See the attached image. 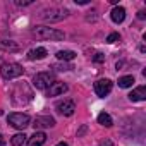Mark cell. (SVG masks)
I'll use <instances>...</instances> for the list:
<instances>
[{
	"mask_svg": "<svg viewBox=\"0 0 146 146\" xmlns=\"http://www.w3.org/2000/svg\"><path fill=\"white\" fill-rule=\"evenodd\" d=\"M33 100V91L26 83H17L12 90V103L14 105H26Z\"/></svg>",
	"mask_w": 146,
	"mask_h": 146,
	"instance_id": "6da1fadb",
	"label": "cell"
},
{
	"mask_svg": "<svg viewBox=\"0 0 146 146\" xmlns=\"http://www.w3.org/2000/svg\"><path fill=\"white\" fill-rule=\"evenodd\" d=\"M33 35L38 40H50V41H60L65 38L64 31H58L55 28H48V26H35L33 28Z\"/></svg>",
	"mask_w": 146,
	"mask_h": 146,
	"instance_id": "7a4b0ae2",
	"label": "cell"
},
{
	"mask_svg": "<svg viewBox=\"0 0 146 146\" xmlns=\"http://www.w3.org/2000/svg\"><path fill=\"white\" fill-rule=\"evenodd\" d=\"M0 74H2L4 79H16L24 74V69H23V65H19L16 62H5L0 65Z\"/></svg>",
	"mask_w": 146,
	"mask_h": 146,
	"instance_id": "3957f363",
	"label": "cell"
},
{
	"mask_svg": "<svg viewBox=\"0 0 146 146\" xmlns=\"http://www.w3.org/2000/svg\"><path fill=\"white\" fill-rule=\"evenodd\" d=\"M55 83V76L52 72H38L33 78V86L36 90H48Z\"/></svg>",
	"mask_w": 146,
	"mask_h": 146,
	"instance_id": "277c9868",
	"label": "cell"
},
{
	"mask_svg": "<svg viewBox=\"0 0 146 146\" xmlns=\"http://www.w3.org/2000/svg\"><path fill=\"white\" fill-rule=\"evenodd\" d=\"M67 16H69V11L67 9H57V7L45 9L41 12V19L46 21V23H58V21L65 19Z\"/></svg>",
	"mask_w": 146,
	"mask_h": 146,
	"instance_id": "5b68a950",
	"label": "cell"
},
{
	"mask_svg": "<svg viewBox=\"0 0 146 146\" xmlns=\"http://www.w3.org/2000/svg\"><path fill=\"white\" fill-rule=\"evenodd\" d=\"M7 122H9L12 127L23 131V129H26V127L29 125L31 119H29V115H26V113H17V112H14V113H9Z\"/></svg>",
	"mask_w": 146,
	"mask_h": 146,
	"instance_id": "8992f818",
	"label": "cell"
},
{
	"mask_svg": "<svg viewBox=\"0 0 146 146\" xmlns=\"http://www.w3.org/2000/svg\"><path fill=\"white\" fill-rule=\"evenodd\" d=\"M55 108H57V112L60 115L70 117L72 113H74V110H76V105H74V102H72V100H62V102H58L55 105Z\"/></svg>",
	"mask_w": 146,
	"mask_h": 146,
	"instance_id": "52a82bcc",
	"label": "cell"
},
{
	"mask_svg": "<svg viewBox=\"0 0 146 146\" xmlns=\"http://www.w3.org/2000/svg\"><path fill=\"white\" fill-rule=\"evenodd\" d=\"M110 91H112V81L110 79H100L95 83V93L100 98H105L107 95H110Z\"/></svg>",
	"mask_w": 146,
	"mask_h": 146,
	"instance_id": "ba28073f",
	"label": "cell"
},
{
	"mask_svg": "<svg viewBox=\"0 0 146 146\" xmlns=\"http://www.w3.org/2000/svg\"><path fill=\"white\" fill-rule=\"evenodd\" d=\"M35 129H46V127H53L55 125V119L50 115H40L35 119Z\"/></svg>",
	"mask_w": 146,
	"mask_h": 146,
	"instance_id": "9c48e42d",
	"label": "cell"
},
{
	"mask_svg": "<svg viewBox=\"0 0 146 146\" xmlns=\"http://www.w3.org/2000/svg\"><path fill=\"white\" fill-rule=\"evenodd\" d=\"M65 91H67V84L65 83H60V81H55L46 90V96H58V95H64Z\"/></svg>",
	"mask_w": 146,
	"mask_h": 146,
	"instance_id": "30bf717a",
	"label": "cell"
},
{
	"mask_svg": "<svg viewBox=\"0 0 146 146\" xmlns=\"http://www.w3.org/2000/svg\"><path fill=\"white\" fill-rule=\"evenodd\" d=\"M110 17H112V21L117 23V24L124 23V19H125V9H124V7H113L112 12H110Z\"/></svg>",
	"mask_w": 146,
	"mask_h": 146,
	"instance_id": "8fae6325",
	"label": "cell"
},
{
	"mask_svg": "<svg viewBox=\"0 0 146 146\" xmlns=\"http://www.w3.org/2000/svg\"><path fill=\"white\" fill-rule=\"evenodd\" d=\"M46 141V134L45 132H35L29 141H28V146H43Z\"/></svg>",
	"mask_w": 146,
	"mask_h": 146,
	"instance_id": "7c38bea8",
	"label": "cell"
},
{
	"mask_svg": "<svg viewBox=\"0 0 146 146\" xmlns=\"http://www.w3.org/2000/svg\"><path fill=\"white\" fill-rule=\"evenodd\" d=\"M129 100H131V102H143V100H146V86L136 88V90L129 95Z\"/></svg>",
	"mask_w": 146,
	"mask_h": 146,
	"instance_id": "4fadbf2b",
	"label": "cell"
},
{
	"mask_svg": "<svg viewBox=\"0 0 146 146\" xmlns=\"http://www.w3.org/2000/svg\"><path fill=\"white\" fill-rule=\"evenodd\" d=\"M46 53H48V52H46L45 48H41V46H40V48H33V50H29L26 57H28L29 60H41V58H45V57H46Z\"/></svg>",
	"mask_w": 146,
	"mask_h": 146,
	"instance_id": "5bb4252c",
	"label": "cell"
},
{
	"mask_svg": "<svg viewBox=\"0 0 146 146\" xmlns=\"http://www.w3.org/2000/svg\"><path fill=\"white\" fill-rule=\"evenodd\" d=\"M0 48H2V50H7V52H19V50H21V46H19L16 41H12V40H4V41H0Z\"/></svg>",
	"mask_w": 146,
	"mask_h": 146,
	"instance_id": "9a60e30c",
	"label": "cell"
},
{
	"mask_svg": "<svg viewBox=\"0 0 146 146\" xmlns=\"http://www.w3.org/2000/svg\"><path fill=\"white\" fill-rule=\"evenodd\" d=\"M57 58L64 60V62L74 60L76 58V52H72V50H60V52H57Z\"/></svg>",
	"mask_w": 146,
	"mask_h": 146,
	"instance_id": "2e32d148",
	"label": "cell"
},
{
	"mask_svg": "<svg viewBox=\"0 0 146 146\" xmlns=\"http://www.w3.org/2000/svg\"><path fill=\"white\" fill-rule=\"evenodd\" d=\"M98 124H102V125H105V127H112L113 125V120H112V117L108 115V113H100L98 115Z\"/></svg>",
	"mask_w": 146,
	"mask_h": 146,
	"instance_id": "e0dca14e",
	"label": "cell"
},
{
	"mask_svg": "<svg viewBox=\"0 0 146 146\" xmlns=\"http://www.w3.org/2000/svg\"><path fill=\"white\" fill-rule=\"evenodd\" d=\"M26 134L24 132H19V134H16V136H12V139H11V143H12V146H23L24 143H26Z\"/></svg>",
	"mask_w": 146,
	"mask_h": 146,
	"instance_id": "ac0fdd59",
	"label": "cell"
},
{
	"mask_svg": "<svg viewBox=\"0 0 146 146\" xmlns=\"http://www.w3.org/2000/svg\"><path fill=\"white\" fill-rule=\"evenodd\" d=\"M132 84H134V78L132 76H124V78L119 79V86L120 88H131Z\"/></svg>",
	"mask_w": 146,
	"mask_h": 146,
	"instance_id": "d6986e66",
	"label": "cell"
},
{
	"mask_svg": "<svg viewBox=\"0 0 146 146\" xmlns=\"http://www.w3.org/2000/svg\"><path fill=\"white\" fill-rule=\"evenodd\" d=\"M52 69H57V70H60V72H62V70H70V69H72V65H70V64L62 62V64H53V65H52Z\"/></svg>",
	"mask_w": 146,
	"mask_h": 146,
	"instance_id": "ffe728a7",
	"label": "cell"
},
{
	"mask_svg": "<svg viewBox=\"0 0 146 146\" xmlns=\"http://www.w3.org/2000/svg\"><path fill=\"white\" fill-rule=\"evenodd\" d=\"M120 40V35L119 33H110L108 36H107V43H115V41H119Z\"/></svg>",
	"mask_w": 146,
	"mask_h": 146,
	"instance_id": "44dd1931",
	"label": "cell"
},
{
	"mask_svg": "<svg viewBox=\"0 0 146 146\" xmlns=\"http://www.w3.org/2000/svg\"><path fill=\"white\" fill-rule=\"evenodd\" d=\"M31 4H33V0H16V5H19V7H26Z\"/></svg>",
	"mask_w": 146,
	"mask_h": 146,
	"instance_id": "7402d4cb",
	"label": "cell"
},
{
	"mask_svg": "<svg viewBox=\"0 0 146 146\" xmlns=\"http://www.w3.org/2000/svg\"><path fill=\"white\" fill-rule=\"evenodd\" d=\"M93 60H95V62H98V64H100V62H103V60H105V55H103V53H96V55H95V58H93Z\"/></svg>",
	"mask_w": 146,
	"mask_h": 146,
	"instance_id": "603a6c76",
	"label": "cell"
},
{
	"mask_svg": "<svg viewBox=\"0 0 146 146\" xmlns=\"http://www.w3.org/2000/svg\"><path fill=\"white\" fill-rule=\"evenodd\" d=\"M100 146H113V143H112L110 139H105V141H102V143H100Z\"/></svg>",
	"mask_w": 146,
	"mask_h": 146,
	"instance_id": "cb8c5ba5",
	"label": "cell"
},
{
	"mask_svg": "<svg viewBox=\"0 0 146 146\" xmlns=\"http://www.w3.org/2000/svg\"><path fill=\"white\" fill-rule=\"evenodd\" d=\"M76 4H78V5H86V4H90V2H88V0H76Z\"/></svg>",
	"mask_w": 146,
	"mask_h": 146,
	"instance_id": "d4e9b609",
	"label": "cell"
},
{
	"mask_svg": "<svg viewBox=\"0 0 146 146\" xmlns=\"http://www.w3.org/2000/svg\"><path fill=\"white\" fill-rule=\"evenodd\" d=\"M137 17H139V19H146V14L141 11V12H137Z\"/></svg>",
	"mask_w": 146,
	"mask_h": 146,
	"instance_id": "484cf974",
	"label": "cell"
},
{
	"mask_svg": "<svg viewBox=\"0 0 146 146\" xmlns=\"http://www.w3.org/2000/svg\"><path fill=\"white\" fill-rule=\"evenodd\" d=\"M0 146H5V139H4L2 134H0Z\"/></svg>",
	"mask_w": 146,
	"mask_h": 146,
	"instance_id": "4316f807",
	"label": "cell"
},
{
	"mask_svg": "<svg viewBox=\"0 0 146 146\" xmlns=\"http://www.w3.org/2000/svg\"><path fill=\"white\" fill-rule=\"evenodd\" d=\"M57 146H69V144H67V143H64V141H62V143H58V144H57Z\"/></svg>",
	"mask_w": 146,
	"mask_h": 146,
	"instance_id": "83f0119b",
	"label": "cell"
}]
</instances>
